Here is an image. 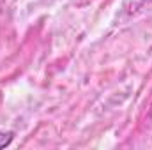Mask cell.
Listing matches in <instances>:
<instances>
[{
  "label": "cell",
  "mask_w": 152,
  "mask_h": 150,
  "mask_svg": "<svg viewBox=\"0 0 152 150\" xmlns=\"http://www.w3.org/2000/svg\"><path fill=\"white\" fill-rule=\"evenodd\" d=\"M12 138H14V134H12V133H0V149L9 147V145H11V141H12Z\"/></svg>",
  "instance_id": "6da1fadb"
}]
</instances>
